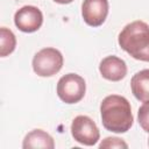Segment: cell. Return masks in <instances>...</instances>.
<instances>
[{
	"label": "cell",
	"mask_w": 149,
	"mask_h": 149,
	"mask_svg": "<svg viewBox=\"0 0 149 149\" xmlns=\"http://www.w3.org/2000/svg\"><path fill=\"white\" fill-rule=\"evenodd\" d=\"M57 95L65 104L79 102L86 92L85 79L77 73H66L57 83Z\"/></svg>",
	"instance_id": "4"
},
{
	"label": "cell",
	"mask_w": 149,
	"mask_h": 149,
	"mask_svg": "<svg viewBox=\"0 0 149 149\" xmlns=\"http://www.w3.org/2000/svg\"><path fill=\"white\" fill-rule=\"evenodd\" d=\"M100 116L102 126L116 134L126 133L133 126V113L130 102L122 95L111 94L100 104Z\"/></svg>",
	"instance_id": "1"
},
{
	"label": "cell",
	"mask_w": 149,
	"mask_h": 149,
	"mask_svg": "<svg viewBox=\"0 0 149 149\" xmlns=\"http://www.w3.org/2000/svg\"><path fill=\"white\" fill-rule=\"evenodd\" d=\"M64 58L56 48H43L33 58V70L40 77H51L61 71Z\"/></svg>",
	"instance_id": "3"
},
{
	"label": "cell",
	"mask_w": 149,
	"mask_h": 149,
	"mask_svg": "<svg viewBox=\"0 0 149 149\" xmlns=\"http://www.w3.org/2000/svg\"><path fill=\"white\" fill-rule=\"evenodd\" d=\"M14 23L23 33H35L43 23V14L38 7L27 5L15 12Z\"/></svg>",
	"instance_id": "6"
},
{
	"label": "cell",
	"mask_w": 149,
	"mask_h": 149,
	"mask_svg": "<svg viewBox=\"0 0 149 149\" xmlns=\"http://www.w3.org/2000/svg\"><path fill=\"white\" fill-rule=\"evenodd\" d=\"M23 149L31 148H44V149H54L55 142L51 135H49L43 129H34L29 132L22 142Z\"/></svg>",
	"instance_id": "9"
},
{
	"label": "cell",
	"mask_w": 149,
	"mask_h": 149,
	"mask_svg": "<svg viewBox=\"0 0 149 149\" xmlns=\"http://www.w3.org/2000/svg\"><path fill=\"white\" fill-rule=\"evenodd\" d=\"M99 148H101V149L102 148H125V149H127L128 144L122 139H119V137H106L100 142Z\"/></svg>",
	"instance_id": "13"
},
{
	"label": "cell",
	"mask_w": 149,
	"mask_h": 149,
	"mask_svg": "<svg viewBox=\"0 0 149 149\" xmlns=\"http://www.w3.org/2000/svg\"><path fill=\"white\" fill-rule=\"evenodd\" d=\"M54 1L57 3H61V5H68V3H71L73 0H54Z\"/></svg>",
	"instance_id": "14"
},
{
	"label": "cell",
	"mask_w": 149,
	"mask_h": 149,
	"mask_svg": "<svg viewBox=\"0 0 149 149\" xmlns=\"http://www.w3.org/2000/svg\"><path fill=\"white\" fill-rule=\"evenodd\" d=\"M137 120L141 128L149 133V100L143 101V104L140 106L137 111Z\"/></svg>",
	"instance_id": "12"
},
{
	"label": "cell",
	"mask_w": 149,
	"mask_h": 149,
	"mask_svg": "<svg viewBox=\"0 0 149 149\" xmlns=\"http://www.w3.org/2000/svg\"><path fill=\"white\" fill-rule=\"evenodd\" d=\"M148 147H149V139H148Z\"/></svg>",
	"instance_id": "15"
},
{
	"label": "cell",
	"mask_w": 149,
	"mask_h": 149,
	"mask_svg": "<svg viewBox=\"0 0 149 149\" xmlns=\"http://www.w3.org/2000/svg\"><path fill=\"white\" fill-rule=\"evenodd\" d=\"M130 88L137 100L142 102L149 100V69L141 70L132 77Z\"/></svg>",
	"instance_id": "10"
},
{
	"label": "cell",
	"mask_w": 149,
	"mask_h": 149,
	"mask_svg": "<svg viewBox=\"0 0 149 149\" xmlns=\"http://www.w3.org/2000/svg\"><path fill=\"white\" fill-rule=\"evenodd\" d=\"M16 47V37L14 33L6 28L1 27L0 28V56L6 57L10 55Z\"/></svg>",
	"instance_id": "11"
},
{
	"label": "cell",
	"mask_w": 149,
	"mask_h": 149,
	"mask_svg": "<svg viewBox=\"0 0 149 149\" xmlns=\"http://www.w3.org/2000/svg\"><path fill=\"white\" fill-rule=\"evenodd\" d=\"M108 8V0H84L81 3L84 22L91 27L101 26L106 21Z\"/></svg>",
	"instance_id": "7"
},
{
	"label": "cell",
	"mask_w": 149,
	"mask_h": 149,
	"mask_svg": "<svg viewBox=\"0 0 149 149\" xmlns=\"http://www.w3.org/2000/svg\"><path fill=\"white\" fill-rule=\"evenodd\" d=\"M99 71L102 78L111 81H119L127 74V65L123 59L112 55L101 59L99 64Z\"/></svg>",
	"instance_id": "8"
},
{
	"label": "cell",
	"mask_w": 149,
	"mask_h": 149,
	"mask_svg": "<svg viewBox=\"0 0 149 149\" xmlns=\"http://www.w3.org/2000/svg\"><path fill=\"white\" fill-rule=\"evenodd\" d=\"M71 135L80 144L94 146L100 139V132L95 122L87 115H78L71 122Z\"/></svg>",
	"instance_id": "5"
},
{
	"label": "cell",
	"mask_w": 149,
	"mask_h": 149,
	"mask_svg": "<svg viewBox=\"0 0 149 149\" xmlns=\"http://www.w3.org/2000/svg\"><path fill=\"white\" fill-rule=\"evenodd\" d=\"M120 48L133 58L149 62V24L136 20L123 27L118 37Z\"/></svg>",
	"instance_id": "2"
}]
</instances>
